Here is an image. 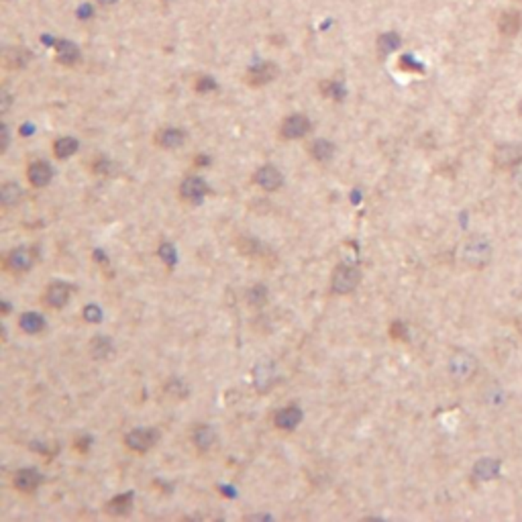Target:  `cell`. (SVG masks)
I'll list each match as a JSON object with an SVG mask.
<instances>
[{
  "instance_id": "6da1fadb",
  "label": "cell",
  "mask_w": 522,
  "mask_h": 522,
  "mask_svg": "<svg viewBox=\"0 0 522 522\" xmlns=\"http://www.w3.org/2000/svg\"><path fill=\"white\" fill-rule=\"evenodd\" d=\"M492 258H494V245L486 235L479 233L467 235L457 245V261L467 269L479 271L490 265Z\"/></svg>"
},
{
  "instance_id": "7a4b0ae2",
  "label": "cell",
  "mask_w": 522,
  "mask_h": 522,
  "mask_svg": "<svg viewBox=\"0 0 522 522\" xmlns=\"http://www.w3.org/2000/svg\"><path fill=\"white\" fill-rule=\"evenodd\" d=\"M447 372H449V378L457 386H467L475 380V376L479 372V361L474 353H470L465 349H457L449 357Z\"/></svg>"
},
{
  "instance_id": "3957f363",
  "label": "cell",
  "mask_w": 522,
  "mask_h": 522,
  "mask_svg": "<svg viewBox=\"0 0 522 522\" xmlns=\"http://www.w3.org/2000/svg\"><path fill=\"white\" fill-rule=\"evenodd\" d=\"M492 164L500 171H512L522 164V143H500L492 151Z\"/></svg>"
},
{
  "instance_id": "277c9868",
  "label": "cell",
  "mask_w": 522,
  "mask_h": 522,
  "mask_svg": "<svg viewBox=\"0 0 522 522\" xmlns=\"http://www.w3.org/2000/svg\"><path fill=\"white\" fill-rule=\"evenodd\" d=\"M359 282H361V271L357 269L355 265L341 263L332 271L331 290L334 294H349V292H353L357 285H359Z\"/></svg>"
},
{
  "instance_id": "5b68a950",
  "label": "cell",
  "mask_w": 522,
  "mask_h": 522,
  "mask_svg": "<svg viewBox=\"0 0 522 522\" xmlns=\"http://www.w3.org/2000/svg\"><path fill=\"white\" fill-rule=\"evenodd\" d=\"M312 129V122L306 115L302 113H294L288 115L282 125H280V137L285 141H294V139H302L309 135V131Z\"/></svg>"
},
{
  "instance_id": "8992f818",
  "label": "cell",
  "mask_w": 522,
  "mask_h": 522,
  "mask_svg": "<svg viewBox=\"0 0 522 522\" xmlns=\"http://www.w3.org/2000/svg\"><path fill=\"white\" fill-rule=\"evenodd\" d=\"M278 78V66L274 62H260L255 66H251L247 73H245V82L251 88H260L269 82H274Z\"/></svg>"
},
{
  "instance_id": "52a82bcc",
  "label": "cell",
  "mask_w": 522,
  "mask_h": 522,
  "mask_svg": "<svg viewBox=\"0 0 522 522\" xmlns=\"http://www.w3.org/2000/svg\"><path fill=\"white\" fill-rule=\"evenodd\" d=\"M35 263V249L31 247H17L4 258V269L13 274H23L29 271Z\"/></svg>"
},
{
  "instance_id": "ba28073f",
  "label": "cell",
  "mask_w": 522,
  "mask_h": 522,
  "mask_svg": "<svg viewBox=\"0 0 522 522\" xmlns=\"http://www.w3.org/2000/svg\"><path fill=\"white\" fill-rule=\"evenodd\" d=\"M157 441V432L153 428H137V430H131L127 437H125V445L131 449V451L137 453H145L149 451Z\"/></svg>"
},
{
  "instance_id": "9c48e42d",
  "label": "cell",
  "mask_w": 522,
  "mask_h": 522,
  "mask_svg": "<svg viewBox=\"0 0 522 522\" xmlns=\"http://www.w3.org/2000/svg\"><path fill=\"white\" fill-rule=\"evenodd\" d=\"M498 33L502 37H516L522 31V13L519 8H506L498 17Z\"/></svg>"
},
{
  "instance_id": "30bf717a",
  "label": "cell",
  "mask_w": 522,
  "mask_h": 522,
  "mask_svg": "<svg viewBox=\"0 0 522 522\" xmlns=\"http://www.w3.org/2000/svg\"><path fill=\"white\" fill-rule=\"evenodd\" d=\"M180 194H182V198H184L186 202L198 204V202H202V198L209 194V186H206V182H204L202 178H198V176H188V178L182 182V186H180Z\"/></svg>"
},
{
  "instance_id": "8fae6325",
  "label": "cell",
  "mask_w": 522,
  "mask_h": 522,
  "mask_svg": "<svg viewBox=\"0 0 522 522\" xmlns=\"http://www.w3.org/2000/svg\"><path fill=\"white\" fill-rule=\"evenodd\" d=\"M253 180H255V184H258L260 188H263V190L267 192L278 190V188H282V184H284L282 171L274 166L260 167V169L255 171V178H253Z\"/></svg>"
},
{
  "instance_id": "7c38bea8",
  "label": "cell",
  "mask_w": 522,
  "mask_h": 522,
  "mask_svg": "<svg viewBox=\"0 0 522 522\" xmlns=\"http://www.w3.org/2000/svg\"><path fill=\"white\" fill-rule=\"evenodd\" d=\"M70 292L71 288L64 282H53L51 285H48L45 290V298L43 302L48 304L49 309H64L68 302H70Z\"/></svg>"
},
{
  "instance_id": "4fadbf2b",
  "label": "cell",
  "mask_w": 522,
  "mask_h": 522,
  "mask_svg": "<svg viewBox=\"0 0 522 522\" xmlns=\"http://www.w3.org/2000/svg\"><path fill=\"white\" fill-rule=\"evenodd\" d=\"M53 178V167L49 166L48 162L39 160V162H33L27 167V180L35 186V188H43L48 186Z\"/></svg>"
},
{
  "instance_id": "5bb4252c",
  "label": "cell",
  "mask_w": 522,
  "mask_h": 522,
  "mask_svg": "<svg viewBox=\"0 0 522 522\" xmlns=\"http://www.w3.org/2000/svg\"><path fill=\"white\" fill-rule=\"evenodd\" d=\"M300 421H302V410L298 406H294V404L282 408L274 416V425L280 428V430H294V428L300 425Z\"/></svg>"
},
{
  "instance_id": "9a60e30c",
  "label": "cell",
  "mask_w": 522,
  "mask_h": 522,
  "mask_svg": "<svg viewBox=\"0 0 522 522\" xmlns=\"http://www.w3.org/2000/svg\"><path fill=\"white\" fill-rule=\"evenodd\" d=\"M41 481H43V477H41V474L37 470H21V472H17V475L13 477V486L19 492H23V494L35 492L41 486Z\"/></svg>"
},
{
  "instance_id": "2e32d148",
  "label": "cell",
  "mask_w": 522,
  "mask_h": 522,
  "mask_svg": "<svg viewBox=\"0 0 522 522\" xmlns=\"http://www.w3.org/2000/svg\"><path fill=\"white\" fill-rule=\"evenodd\" d=\"M186 141V133L178 127H166L155 133V143L164 149H176Z\"/></svg>"
},
{
  "instance_id": "e0dca14e",
  "label": "cell",
  "mask_w": 522,
  "mask_h": 522,
  "mask_svg": "<svg viewBox=\"0 0 522 522\" xmlns=\"http://www.w3.org/2000/svg\"><path fill=\"white\" fill-rule=\"evenodd\" d=\"M500 475V461L492 457H484L475 463L474 477L477 481H492Z\"/></svg>"
},
{
  "instance_id": "ac0fdd59",
  "label": "cell",
  "mask_w": 522,
  "mask_h": 522,
  "mask_svg": "<svg viewBox=\"0 0 522 522\" xmlns=\"http://www.w3.org/2000/svg\"><path fill=\"white\" fill-rule=\"evenodd\" d=\"M55 59L64 66H73L80 59V49L68 39H59L55 43Z\"/></svg>"
},
{
  "instance_id": "d6986e66",
  "label": "cell",
  "mask_w": 522,
  "mask_h": 522,
  "mask_svg": "<svg viewBox=\"0 0 522 522\" xmlns=\"http://www.w3.org/2000/svg\"><path fill=\"white\" fill-rule=\"evenodd\" d=\"M310 157L318 164H327L334 157V143L327 141V139H316L310 143L309 147Z\"/></svg>"
},
{
  "instance_id": "ffe728a7",
  "label": "cell",
  "mask_w": 522,
  "mask_h": 522,
  "mask_svg": "<svg viewBox=\"0 0 522 522\" xmlns=\"http://www.w3.org/2000/svg\"><path fill=\"white\" fill-rule=\"evenodd\" d=\"M214 441H216V435L211 427L206 425H198V427L192 430V443L198 451H209L213 449Z\"/></svg>"
},
{
  "instance_id": "44dd1931",
  "label": "cell",
  "mask_w": 522,
  "mask_h": 522,
  "mask_svg": "<svg viewBox=\"0 0 522 522\" xmlns=\"http://www.w3.org/2000/svg\"><path fill=\"white\" fill-rule=\"evenodd\" d=\"M133 508V494H120L106 504V512L111 516H125Z\"/></svg>"
},
{
  "instance_id": "7402d4cb",
  "label": "cell",
  "mask_w": 522,
  "mask_h": 522,
  "mask_svg": "<svg viewBox=\"0 0 522 522\" xmlns=\"http://www.w3.org/2000/svg\"><path fill=\"white\" fill-rule=\"evenodd\" d=\"M21 198H23V190H21V186L15 184V182H6V184L0 188V202H2L4 209H10V206L19 204Z\"/></svg>"
},
{
  "instance_id": "603a6c76",
  "label": "cell",
  "mask_w": 522,
  "mask_h": 522,
  "mask_svg": "<svg viewBox=\"0 0 522 522\" xmlns=\"http://www.w3.org/2000/svg\"><path fill=\"white\" fill-rule=\"evenodd\" d=\"M402 45V39H400V35L398 33H394V31H388V33H381L380 37H378V41H376V48L380 51L381 55H390V53H394L396 49Z\"/></svg>"
},
{
  "instance_id": "cb8c5ba5",
  "label": "cell",
  "mask_w": 522,
  "mask_h": 522,
  "mask_svg": "<svg viewBox=\"0 0 522 522\" xmlns=\"http://www.w3.org/2000/svg\"><path fill=\"white\" fill-rule=\"evenodd\" d=\"M19 327L24 332H29V334H37V332H41L45 329V320L37 312H24L23 316H21V320H19Z\"/></svg>"
},
{
  "instance_id": "d4e9b609",
  "label": "cell",
  "mask_w": 522,
  "mask_h": 522,
  "mask_svg": "<svg viewBox=\"0 0 522 522\" xmlns=\"http://www.w3.org/2000/svg\"><path fill=\"white\" fill-rule=\"evenodd\" d=\"M78 147H80V143L76 141L73 137H59L57 141L53 143V155L57 160H68L78 151Z\"/></svg>"
},
{
  "instance_id": "484cf974",
  "label": "cell",
  "mask_w": 522,
  "mask_h": 522,
  "mask_svg": "<svg viewBox=\"0 0 522 522\" xmlns=\"http://www.w3.org/2000/svg\"><path fill=\"white\" fill-rule=\"evenodd\" d=\"M90 353L94 359H106L113 353V343L106 337H94L90 343Z\"/></svg>"
},
{
  "instance_id": "4316f807",
  "label": "cell",
  "mask_w": 522,
  "mask_h": 522,
  "mask_svg": "<svg viewBox=\"0 0 522 522\" xmlns=\"http://www.w3.org/2000/svg\"><path fill=\"white\" fill-rule=\"evenodd\" d=\"M274 367L269 365V363H265V365H258V369H255V386L260 388V390H267L271 383H274Z\"/></svg>"
},
{
  "instance_id": "83f0119b",
  "label": "cell",
  "mask_w": 522,
  "mask_h": 522,
  "mask_svg": "<svg viewBox=\"0 0 522 522\" xmlns=\"http://www.w3.org/2000/svg\"><path fill=\"white\" fill-rule=\"evenodd\" d=\"M247 302L253 309H263L267 302V288L265 285H253L251 290H247Z\"/></svg>"
},
{
  "instance_id": "f1b7e54d",
  "label": "cell",
  "mask_w": 522,
  "mask_h": 522,
  "mask_svg": "<svg viewBox=\"0 0 522 522\" xmlns=\"http://www.w3.org/2000/svg\"><path fill=\"white\" fill-rule=\"evenodd\" d=\"M27 59H29V55H27L24 51H21V49H13L10 53L4 55V66H6L8 70H21V68H24Z\"/></svg>"
},
{
  "instance_id": "f546056e",
  "label": "cell",
  "mask_w": 522,
  "mask_h": 522,
  "mask_svg": "<svg viewBox=\"0 0 522 522\" xmlns=\"http://www.w3.org/2000/svg\"><path fill=\"white\" fill-rule=\"evenodd\" d=\"M320 90H323V94L329 96V98H332V100H341V98L345 96V88H343L339 82H332V80H329V82H323Z\"/></svg>"
},
{
  "instance_id": "4dcf8cb0",
  "label": "cell",
  "mask_w": 522,
  "mask_h": 522,
  "mask_svg": "<svg viewBox=\"0 0 522 522\" xmlns=\"http://www.w3.org/2000/svg\"><path fill=\"white\" fill-rule=\"evenodd\" d=\"M214 88H216V82H214L213 78H209V76H200L194 82V90L196 92H213Z\"/></svg>"
},
{
  "instance_id": "1f68e13d",
  "label": "cell",
  "mask_w": 522,
  "mask_h": 522,
  "mask_svg": "<svg viewBox=\"0 0 522 522\" xmlns=\"http://www.w3.org/2000/svg\"><path fill=\"white\" fill-rule=\"evenodd\" d=\"M113 171H115V164L113 162H108L104 157H100V160L94 162V174H98V176H111Z\"/></svg>"
},
{
  "instance_id": "d6a6232c",
  "label": "cell",
  "mask_w": 522,
  "mask_h": 522,
  "mask_svg": "<svg viewBox=\"0 0 522 522\" xmlns=\"http://www.w3.org/2000/svg\"><path fill=\"white\" fill-rule=\"evenodd\" d=\"M160 258L166 261L167 265H174V263H176V249H174L169 243H164V245L160 247Z\"/></svg>"
},
{
  "instance_id": "836d02e7",
  "label": "cell",
  "mask_w": 522,
  "mask_h": 522,
  "mask_svg": "<svg viewBox=\"0 0 522 522\" xmlns=\"http://www.w3.org/2000/svg\"><path fill=\"white\" fill-rule=\"evenodd\" d=\"M84 318H86L88 323H98V320L102 318V312H100V309L94 306V304H88V306L84 309Z\"/></svg>"
},
{
  "instance_id": "e575fe53",
  "label": "cell",
  "mask_w": 522,
  "mask_h": 522,
  "mask_svg": "<svg viewBox=\"0 0 522 522\" xmlns=\"http://www.w3.org/2000/svg\"><path fill=\"white\" fill-rule=\"evenodd\" d=\"M510 178H512V184H514L519 190H522V164H519V166L510 171Z\"/></svg>"
},
{
  "instance_id": "d590c367",
  "label": "cell",
  "mask_w": 522,
  "mask_h": 522,
  "mask_svg": "<svg viewBox=\"0 0 522 522\" xmlns=\"http://www.w3.org/2000/svg\"><path fill=\"white\" fill-rule=\"evenodd\" d=\"M390 327H392V329H390V334H392L394 339H404L406 329H404L402 323H394V325H390Z\"/></svg>"
},
{
  "instance_id": "8d00e7d4",
  "label": "cell",
  "mask_w": 522,
  "mask_h": 522,
  "mask_svg": "<svg viewBox=\"0 0 522 522\" xmlns=\"http://www.w3.org/2000/svg\"><path fill=\"white\" fill-rule=\"evenodd\" d=\"M400 66H402L406 71H408V68H414V70H423V68H421V64H414V59H412L410 55H404L402 59H400Z\"/></svg>"
},
{
  "instance_id": "74e56055",
  "label": "cell",
  "mask_w": 522,
  "mask_h": 522,
  "mask_svg": "<svg viewBox=\"0 0 522 522\" xmlns=\"http://www.w3.org/2000/svg\"><path fill=\"white\" fill-rule=\"evenodd\" d=\"M6 147H8V127L6 125H2V153L6 151Z\"/></svg>"
},
{
  "instance_id": "f35d334b",
  "label": "cell",
  "mask_w": 522,
  "mask_h": 522,
  "mask_svg": "<svg viewBox=\"0 0 522 522\" xmlns=\"http://www.w3.org/2000/svg\"><path fill=\"white\" fill-rule=\"evenodd\" d=\"M8 106H10V94L6 90H2V113H6Z\"/></svg>"
},
{
  "instance_id": "ab89813d",
  "label": "cell",
  "mask_w": 522,
  "mask_h": 522,
  "mask_svg": "<svg viewBox=\"0 0 522 522\" xmlns=\"http://www.w3.org/2000/svg\"><path fill=\"white\" fill-rule=\"evenodd\" d=\"M96 4H100V6H115L119 0H94Z\"/></svg>"
},
{
  "instance_id": "60d3db41",
  "label": "cell",
  "mask_w": 522,
  "mask_h": 522,
  "mask_svg": "<svg viewBox=\"0 0 522 522\" xmlns=\"http://www.w3.org/2000/svg\"><path fill=\"white\" fill-rule=\"evenodd\" d=\"M514 325H516V331H519V334L522 337V316H519V318L514 320Z\"/></svg>"
},
{
  "instance_id": "b9f144b4",
  "label": "cell",
  "mask_w": 522,
  "mask_h": 522,
  "mask_svg": "<svg viewBox=\"0 0 522 522\" xmlns=\"http://www.w3.org/2000/svg\"><path fill=\"white\" fill-rule=\"evenodd\" d=\"M519 117H521V119H522V100H521V102H519Z\"/></svg>"
}]
</instances>
